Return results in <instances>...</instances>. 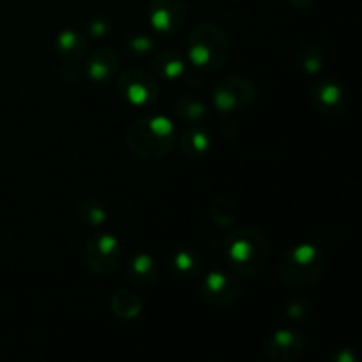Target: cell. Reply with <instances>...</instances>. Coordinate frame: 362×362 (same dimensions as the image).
Wrapping results in <instances>:
<instances>
[{"instance_id":"1","label":"cell","mask_w":362,"mask_h":362,"mask_svg":"<svg viewBox=\"0 0 362 362\" xmlns=\"http://www.w3.org/2000/svg\"><path fill=\"white\" fill-rule=\"evenodd\" d=\"M223 257L233 274L255 278L269 260V240L255 226H240L223 239Z\"/></svg>"},{"instance_id":"2","label":"cell","mask_w":362,"mask_h":362,"mask_svg":"<svg viewBox=\"0 0 362 362\" xmlns=\"http://www.w3.org/2000/svg\"><path fill=\"white\" fill-rule=\"evenodd\" d=\"M126 141L134 156L156 161L173 151L177 144V131L172 120L165 115L144 117L131 124Z\"/></svg>"},{"instance_id":"3","label":"cell","mask_w":362,"mask_h":362,"mask_svg":"<svg viewBox=\"0 0 362 362\" xmlns=\"http://www.w3.org/2000/svg\"><path fill=\"white\" fill-rule=\"evenodd\" d=\"M230 39L219 25L202 21L191 30L187 39V57L198 69H218L228 60Z\"/></svg>"},{"instance_id":"4","label":"cell","mask_w":362,"mask_h":362,"mask_svg":"<svg viewBox=\"0 0 362 362\" xmlns=\"http://www.w3.org/2000/svg\"><path fill=\"white\" fill-rule=\"evenodd\" d=\"M327 265V258L313 244H297L285 251L279 260L278 276L285 285L304 288L322 278Z\"/></svg>"},{"instance_id":"5","label":"cell","mask_w":362,"mask_h":362,"mask_svg":"<svg viewBox=\"0 0 362 362\" xmlns=\"http://www.w3.org/2000/svg\"><path fill=\"white\" fill-rule=\"evenodd\" d=\"M124 257V246L110 233L94 235L87 240L83 250L85 265L98 276H110L119 269Z\"/></svg>"},{"instance_id":"6","label":"cell","mask_w":362,"mask_h":362,"mask_svg":"<svg viewBox=\"0 0 362 362\" xmlns=\"http://www.w3.org/2000/svg\"><path fill=\"white\" fill-rule=\"evenodd\" d=\"M255 85L244 76H232L219 81L212 90V103L219 112H244L255 101Z\"/></svg>"},{"instance_id":"7","label":"cell","mask_w":362,"mask_h":362,"mask_svg":"<svg viewBox=\"0 0 362 362\" xmlns=\"http://www.w3.org/2000/svg\"><path fill=\"white\" fill-rule=\"evenodd\" d=\"M117 92L134 106H151L158 101V80L141 69H126L117 80Z\"/></svg>"},{"instance_id":"8","label":"cell","mask_w":362,"mask_h":362,"mask_svg":"<svg viewBox=\"0 0 362 362\" xmlns=\"http://www.w3.org/2000/svg\"><path fill=\"white\" fill-rule=\"evenodd\" d=\"M202 299L216 308H228L240 297L243 286L225 271H211L204 276L198 286Z\"/></svg>"},{"instance_id":"9","label":"cell","mask_w":362,"mask_h":362,"mask_svg":"<svg viewBox=\"0 0 362 362\" xmlns=\"http://www.w3.org/2000/svg\"><path fill=\"white\" fill-rule=\"evenodd\" d=\"M310 101L320 115L334 119L346 110L349 95L345 87L334 78H322L310 88Z\"/></svg>"},{"instance_id":"10","label":"cell","mask_w":362,"mask_h":362,"mask_svg":"<svg viewBox=\"0 0 362 362\" xmlns=\"http://www.w3.org/2000/svg\"><path fill=\"white\" fill-rule=\"evenodd\" d=\"M187 9L184 0H151L148 20L161 35H173L184 27Z\"/></svg>"},{"instance_id":"11","label":"cell","mask_w":362,"mask_h":362,"mask_svg":"<svg viewBox=\"0 0 362 362\" xmlns=\"http://www.w3.org/2000/svg\"><path fill=\"white\" fill-rule=\"evenodd\" d=\"M303 352L304 338L293 329H279L267 341V354L274 362H296Z\"/></svg>"},{"instance_id":"12","label":"cell","mask_w":362,"mask_h":362,"mask_svg":"<svg viewBox=\"0 0 362 362\" xmlns=\"http://www.w3.org/2000/svg\"><path fill=\"white\" fill-rule=\"evenodd\" d=\"M120 66L119 53L112 48H99L90 53L85 66V73H87L88 80L95 81V83H105L110 81L117 74Z\"/></svg>"},{"instance_id":"13","label":"cell","mask_w":362,"mask_h":362,"mask_svg":"<svg viewBox=\"0 0 362 362\" xmlns=\"http://www.w3.org/2000/svg\"><path fill=\"white\" fill-rule=\"evenodd\" d=\"M126 274L133 285L145 288V286H151L152 283H156L159 276V265L151 255L134 253L127 262Z\"/></svg>"},{"instance_id":"14","label":"cell","mask_w":362,"mask_h":362,"mask_svg":"<svg viewBox=\"0 0 362 362\" xmlns=\"http://www.w3.org/2000/svg\"><path fill=\"white\" fill-rule=\"evenodd\" d=\"M55 48L64 62H80L88 49V39L78 30H64L57 37Z\"/></svg>"},{"instance_id":"15","label":"cell","mask_w":362,"mask_h":362,"mask_svg":"<svg viewBox=\"0 0 362 362\" xmlns=\"http://www.w3.org/2000/svg\"><path fill=\"white\" fill-rule=\"evenodd\" d=\"M152 66H154L156 74L166 81H177L186 71V62L175 49H165V52L156 53L152 59Z\"/></svg>"},{"instance_id":"16","label":"cell","mask_w":362,"mask_h":362,"mask_svg":"<svg viewBox=\"0 0 362 362\" xmlns=\"http://www.w3.org/2000/svg\"><path fill=\"white\" fill-rule=\"evenodd\" d=\"M170 269L173 276L179 279H193L204 269V258L198 251L193 250H180L170 260Z\"/></svg>"},{"instance_id":"17","label":"cell","mask_w":362,"mask_h":362,"mask_svg":"<svg viewBox=\"0 0 362 362\" xmlns=\"http://www.w3.org/2000/svg\"><path fill=\"white\" fill-rule=\"evenodd\" d=\"M110 308L120 320H134L136 317H140L144 304H141L140 297L131 290H119L110 299Z\"/></svg>"},{"instance_id":"18","label":"cell","mask_w":362,"mask_h":362,"mask_svg":"<svg viewBox=\"0 0 362 362\" xmlns=\"http://www.w3.org/2000/svg\"><path fill=\"white\" fill-rule=\"evenodd\" d=\"M173 112L179 117V120L193 124V126H202L209 119L207 106L193 95H184V98L177 99L175 105H173Z\"/></svg>"},{"instance_id":"19","label":"cell","mask_w":362,"mask_h":362,"mask_svg":"<svg viewBox=\"0 0 362 362\" xmlns=\"http://www.w3.org/2000/svg\"><path fill=\"white\" fill-rule=\"evenodd\" d=\"M180 148L187 158H202L211 148V136L200 126L184 131L180 136Z\"/></svg>"},{"instance_id":"20","label":"cell","mask_w":362,"mask_h":362,"mask_svg":"<svg viewBox=\"0 0 362 362\" xmlns=\"http://www.w3.org/2000/svg\"><path fill=\"white\" fill-rule=\"evenodd\" d=\"M124 55L133 60L148 59L156 53V42L148 35H134L122 45Z\"/></svg>"},{"instance_id":"21","label":"cell","mask_w":362,"mask_h":362,"mask_svg":"<svg viewBox=\"0 0 362 362\" xmlns=\"http://www.w3.org/2000/svg\"><path fill=\"white\" fill-rule=\"evenodd\" d=\"M78 216H80V219L87 226H101L105 225L106 218H108V212L105 211V207H103L99 200H95V198H85L80 204V209H78Z\"/></svg>"},{"instance_id":"22","label":"cell","mask_w":362,"mask_h":362,"mask_svg":"<svg viewBox=\"0 0 362 362\" xmlns=\"http://www.w3.org/2000/svg\"><path fill=\"white\" fill-rule=\"evenodd\" d=\"M297 64L303 67V71L315 74L322 69V66H324V55H322V52L317 46L304 45L303 48L297 52Z\"/></svg>"},{"instance_id":"23","label":"cell","mask_w":362,"mask_h":362,"mask_svg":"<svg viewBox=\"0 0 362 362\" xmlns=\"http://www.w3.org/2000/svg\"><path fill=\"white\" fill-rule=\"evenodd\" d=\"M237 218V211L235 205L230 198L226 197H219L216 200V204L212 205V221L216 223L218 226H230Z\"/></svg>"},{"instance_id":"24","label":"cell","mask_w":362,"mask_h":362,"mask_svg":"<svg viewBox=\"0 0 362 362\" xmlns=\"http://www.w3.org/2000/svg\"><path fill=\"white\" fill-rule=\"evenodd\" d=\"M311 313V306L306 299H300V297H296V299H290L288 304H286V317L290 320H306Z\"/></svg>"},{"instance_id":"25","label":"cell","mask_w":362,"mask_h":362,"mask_svg":"<svg viewBox=\"0 0 362 362\" xmlns=\"http://www.w3.org/2000/svg\"><path fill=\"white\" fill-rule=\"evenodd\" d=\"M112 30V21L106 16H94L87 25L88 37H105Z\"/></svg>"},{"instance_id":"26","label":"cell","mask_w":362,"mask_h":362,"mask_svg":"<svg viewBox=\"0 0 362 362\" xmlns=\"http://www.w3.org/2000/svg\"><path fill=\"white\" fill-rule=\"evenodd\" d=\"M60 76L66 83H76L83 76V69L78 66V62H66V66L60 71Z\"/></svg>"},{"instance_id":"27","label":"cell","mask_w":362,"mask_h":362,"mask_svg":"<svg viewBox=\"0 0 362 362\" xmlns=\"http://www.w3.org/2000/svg\"><path fill=\"white\" fill-rule=\"evenodd\" d=\"M359 361V357H357V354L354 352L352 349H339L338 352L332 354L331 357V362H357Z\"/></svg>"},{"instance_id":"28","label":"cell","mask_w":362,"mask_h":362,"mask_svg":"<svg viewBox=\"0 0 362 362\" xmlns=\"http://www.w3.org/2000/svg\"><path fill=\"white\" fill-rule=\"evenodd\" d=\"M286 2L290 6L297 7V9H310V7H313L317 4V0H286Z\"/></svg>"}]
</instances>
